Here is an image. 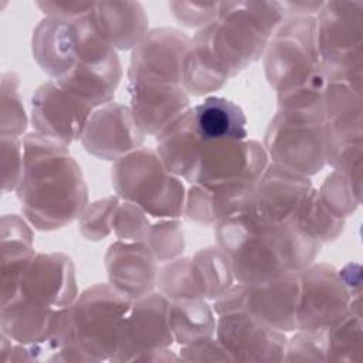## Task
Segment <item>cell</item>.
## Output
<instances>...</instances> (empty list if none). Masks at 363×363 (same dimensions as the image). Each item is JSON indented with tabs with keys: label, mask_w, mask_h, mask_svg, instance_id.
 <instances>
[{
	"label": "cell",
	"mask_w": 363,
	"mask_h": 363,
	"mask_svg": "<svg viewBox=\"0 0 363 363\" xmlns=\"http://www.w3.org/2000/svg\"><path fill=\"white\" fill-rule=\"evenodd\" d=\"M121 204L119 196H108L84 208L78 218L79 234L88 241H101L113 233V217Z\"/></svg>",
	"instance_id": "cell-36"
},
{
	"label": "cell",
	"mask_w": 363,
	"mask_h": 363,
	"mask_svg": "<svg viewBox=\"0 0 363 363\" xmlns=\"http://www.w3.org/2000/svg\"><path fill=\"white\" fill-rule=\"evenodd\" d=\"M271 163L308 177L326 164L323 109L281 111L269 121L262 143Z\"/></svg>",
	"instance_id": "cell-6"
},
{
	"label": "cell",
	"mask_w": 363,
	"mask_h": 363,
	"mask_svg": "<svg viewBox=\"0 0 363 363\" xmlns=\"http://www.w3.org/2000/svg\"><path fill=\"white\" fill-rule=\"evenodd\" d=\"M77 296L75 267L71 257L64 252H35L10 301L20 299L61 309L69 306Z\"/></svg>",
	"instance_id": "cell-14"
},
{
	"label": "cell",
	"mask_w": 363,
	"mask_h": 363,
	"mask_svg": "<svg viewBox=\"0 0 363 363\" xmlns=\"http://www.w3.org/2000/svg\"><path fill=\"white\" fill-rule=\"evenodd\" d=\"M31 52L50 79L60 81L67 77L78 62L72 23L43 18L33 31Z\"/></svg>",
	"instance_id": "cell-22"
},
{
	"label": "cell",
	"mask_w": 363,
	"mask_h": 363,
	"mask_svg": "<svg viewBox=\"0 0 363 363\" xmlns=\"http://www.w3.org/2000/svg\"><path fill=\"white\" fill-rule=\"evenodd\" d=\"M296 330H323L345 315L353 301L337 269L326 262L298 272Z\"/></svg>",
	"instance_id": "cell-12"
},
{
	"label": "cell",
	"mask_w": 363,
	"mask_h": 363,
	"mask_svg": "<svg viewBox=\"0 0 363 363\" xmlns=\"http://www.w3.org/2000/svg\"><path fill=\"white\" fill-rule=\"evenodd\" d=\"M362 299H354L350 302L347 312L325 329L328 362L362 360Z\"/></svg>",
	"instance_id": "cell-29"
},
{
	"label": "cell",
	"mask_w": 363,
	"mask_h": 363,
	"mask_svg": "<svg viewBox=\"0 0 363 363\" xmlns=\"http://www.w3.org/2000/svg\"><path fill=\"white\" fill-rule=\"evenodd\" d=\"M201 145L191 106L156 135V153L164 167L187 183L191 182Z\"/></svg>",
	"instance_id": "cell-26"
},
{
	"label": "cell",
	"mask_w": 363,
	"mask_h": 363,
	"mask_svg": "<svg viewBox=\"0 0 363 363\" xmlns=\"http://www.w3.org/2000/svg\"><path fill=\"white\" fill-rule=\"evenodd\" d=\"M105 269L108 284L133 301L156 288L159 261L147 245L116 240L106 250Z\"/></svg>",
	"instance_id": "cell-19"
},
{
	"label": "cell",
	"mask_w": 363,
	"mask_h": 363,
	"mask_svg": "<svg viewBox=\"0 0 363 363\" xmlns=\"http://www.w3.org/2000/svg\"><path fill=\"white\" fill-rule=\"evenodd\" d=\"M31 224L18 214H3L0 224L1 245V303L10 301L20 278L35 255Z\"/></svg>",
	"instance_id": "cell-23"
},
{
	"label": "cell",
	"mask_w": 363,
	"mask_h": 363,
	"mask_svg": "<svg viewBox=\"0 0 363 363\" xmlns=\"http://www.w3.org/2000/svg\"><path fill=\"white\" fill-rule=\"evenodd\" d=\"M24 169L16 196L26 220L40 231H55L78 220L88 206V186L68 146L37 132L27 133Z\"/></svg>",
	"instance_id": "cell-1"
},
{
	"label": "cell",
	"mask_w": 363,
	"mask_h": 363,
	"mask_svg": "<svg viewBox=\"0 0 363 363\" xmlns=\"http://www.w3.org/2000/svg\"><path fill=\"white\" fill-rule=\"evenodd\" d=\"M170 299L162 292H150L133 299L123 339L112 362H129L135 354L174 343L169 326Z\"/></svg>",
	"instance_id": "cell-18"
},
{
	"label": "cell",
	"mask_w": 363,
	"mask_h": 363,
	"mask_svg": "<svg viewBox=\"0 0 363 363\" xmlns=\"http://www.w3.org/2000/svg\"><path fill=\"white\" fill-rule=\"evenodd\" d=\"M145 245H147L159 264L180 257L184 250V231L179 218L152 217Z\"/></svg>",
	"instance_id": "cell-34"
},
{
	"label": "cell",
	"mask_w": 363,
	"mask_h": 363,
	"mask_svg": "<svg viewBox=\"0 0 363 363\" xmlns=\"http://www.w3.org/2000/svg\"><path fill=\"white\" fill-rule=\"evenodd\" d=\"M129 108L145 135H157L190 108V95L183 85L126 82Z\"/></svg>",
	"instance_id": "cell-20"
},
{
	"label": "cell",
	"mask_w": 363,
	"mask_h": 363,
	"mask_svg": "<svg viewBox=\"0 0 363 363\" xmlns=\"http://www.w3.org/2000/svg\"><path fill=\"white\" fill-rule=\"evenodd\" d=\"M179 356L182 362H233L231 356L216 336L193 345L182 346Z\"/></svg>",
	"instance_id": "cell-40"
},
{
	"label": "cell",
	"mask_w": 363,
	"mask_h": 363,
	"mask_svg": "<svg viewBox=\"0 0 363 363\" xmlns=\"http://www.w3.org/2000/svg\"><path fill=\"white\" fill-rule=\"evenodd\" d=\"M193 40L173 27L149 30L132 50L126 72L128 82L153 85H182L183 61Z\"/></svg>",
	"instance_id": "cell-13"
},
{
	"label": "cell",
	"mask_w": 363,
	"mask_h": 363,
	"mask_svg": "<svg viewBox=\"0 0 363 363\" xmlns=\"http://www.w3.org/2000/svg\"><path fill=\"white\" fill-rule=\"evenodd\" d=\"M345 286L347 288L352 299H362V268L357 262L346 264L342 269H337Z\"/></svg>",
	"instance_id": "cell-43"
},
{
	"label": "cell",
	"mask_w": 363,
	"mask_h": 363,
	"mask_svg": "<svg viewBox=\"0 0 363 363\" xmlns=\"http://www.w3.org/2000/svg\"><path fill=\"white\" fill-rule=\"evenodd\" d=\"M318 47L328 74L363 68V1H323L316 14Z\"/></svg>",
	"instance_id": "cell-10"
},
{
	"label": "cell",
	"mask_w": 363,
	"mask_h": 363,
	"mask_svg": "<svg viewBox=\"0 0 363 363\" xmlns=\"http://www.w3.org/2000/svg\"><path fill=\"white\" fill-rule=\"evenodd\" d=\"M167 319L174 343L180 346L216 336V312L206 299L183 298L170 301Z\"/></svg>",
	"instance_id": "cell-28"
},
{
	"label": "cell",
	"mask_w": 363,
	"mask_h": 363,
	"mask_svg": "<svg viewBox=\"0 0 363 363\" xmlns=\"http://www.w3.org/2000/svg\"><path fill=\"white\" fill-rule=\"evenodd\" d=\"M217 245L227 255L235 282L255 284L299 272L311 265L322 245L289 227L257 231L233 216L214 225Z\"/></svg>",
	"instance_id": "cell-3"
},
{
	"label": "cell",
	"mask_w": 363,
	"mask_h": 363,
	"mask_svg": "<svg viewBox=\"0 0 363 363\" xmlns=\"http://www.w3.org/2000/svg\"><path fill=\"white\" fill-rule=\"evenodd\" d=\"M262 57L267 81L277 92L309 77L323 65L318 47L316 17L285 18Z\"/></svg>",
	"instance_id": "cell-9"
},
{
	"label": "cell",
	"mask_w": 363,
	"mask_h": 363,
	"mask_svg": "<svg viewBox=\"0 0 363 363\" xmlns=\"http://www.w3.org/2000/svg\"><path fill=\"white\" fill-rule=\"evenodd\" d=\"M170 13L186 27H204L214 21L218 16L220 1L216 3H194V1H170Z\"/></svg>",
	"instance_id": "cell-39"
},
{
	"label": "cell",
	"mask_w": 363,
	"mask_h": 363,
	"mask_svg": "<svg viewBox=\"0 0 363 363\" xmlns=\"http://www.w3.org/2000/svg\"><path fill=\"white\" fill-rule=\"evenodd\" d=\"M45 17L72 23L94 10L95 1H35Z\"/></svg>",
	"instance_id": "cell-41"
},
{
	"label": "cell",
	"mask_w": 363,
	"mask_h": 363,
	"mask_svg": "<svg viewBox=\"0 0 363 363\" xmlns=\"http://www.w3.org/2000/svg\"><path fill=\"white\" fill-rule=\"evenodd\" d=\"M92 18L115 50H133L149 33V17L139 1H95Z\"/></svg>",
	"instance_id": "cell-25"
},
{
	"label": "cell",
	"mask_w": 363,
	"mask_h": 363,
	"mask_svg": "<svg viewBox=\"0 0 363 363\" xmlns=\"http://www.w3.org/2000/svg\"><path fill=\"white\" fill-rule=\"evenodd\" d=\"M216 337L233 362L269 363L284 362L286 336L264 325L245 312H230L217 316Z\"/></svg>",
	"instance_id": "cell-16"
},
{
	"label": "cell",
	"mask_w": 363,
	"mask_h": 363,
	"mask_svg": "<svg viewBox=\"0 0 363 363\" xmlns=\"http://www.w3.org/2000/svg\"><path fill=\"white\" fill-rule=\"evenodd\" d=\"M156 286L170 301L200 298L191 272V257H176L162 262L157 269Z\"/></svg>",
	"instance_id": "cell-33"
},
{
	"label": "cell",
	"mask_w": 363,
	"mask_h": 363,
	"mask_svg": "<svg viewBox=\"0 0 363 363\" xmlns=\"http://www.w3.org/2000/svg\"><path fill=\"white\" fill-rule=\"evenodd\" d=\"M191 272L199 296L214 301L234 284L230 261L218 245H208L191 257Z\"/></svg>",
	"instance_id": "cell-30"
},
{
	"label": "cell",
	"mask_w": 363,
	"mask_h": 363,
	"mask_svg": "<svg viewBox=\"0 0 363 363\" xmlns=\"http://www.w3.org/2000/svg\"><path fill=\"white\" fill-rule=\"evenodd\" d=\"M143 140L145 133L138 126L129 105L119 102L94 109L79 139L88 153L112 162L142 147Z\"/></svg>",
	"instance_id": "cell-17"
},
{
	"label": "cell",
	"mask_w": 363,
	"mask_h": 363,
	"mask_svg": "<svg viewBox=\"0 0 363 363\" xmlns=\"http://www.w3.org/2000/svg\"><path fill=\"white\" fill-rule=\"evenodd\" d=\"M20 77L13 71L1 74L0 133L21 138L28 126V116L20 94Z\"/></svg>",
	"instance_id": "cell-32"
},
{
	"label": "cell",
	"mask_w": 363,
	"mask_h": 363,
	"mask_svg": "<svg viewBox=\"0 0 363 363\" xmlns=\"http://www.w3.org/2000/svg\"><path fill=\"white\" fill-rule=\"evenodd\" d=\"M299 295L298 272L255 282L233 284L213 301L216 315L245 312L267 326L284 333L296 330V306Z\"/></svg>",
	"instance_id": "cell-8"
},
{
	"label": "cell",
	"mask_w": 363,
	"mask_h": 363,
	"mask_svg": "<svg viewBox=\"0 0 363 363\" xmlns=\"http://www.w3.org/2000/svg\"><path fill=\"white\" fill-rule=\"evenodd\" d=\"M284 362H328L325 329L295 330V335L286 340Z\"/></svg>",
	"instance_id": "cell-37"
},
{
	"label": "cell",
	"mask_w": 363,
	"mask_h": 363,
	"mask_svg": "<svg viewBox=\"0 0 363 363\" xmlns=\"http://www.w3.org/2000/svg\"><path fill=\"white\" fill-rule=\"evenodd\" d=\"M122 75L121 61L115 52L101 62H78L67 77L55 82L92 109H96L113 102Z\"/></svg>",
	"instance_id": "cell-24"
},
{
	"label": "cell",
	"mask_w": 363,
	"mask_h": 363,
	"mask_svg": "<svg viewBox=\"0 0 363 363\" xmlns=\"http://www.w3.org/2000/svg\"><path fill=\"white\" fill-rule=\"evenodd\" d=\"M0 339H1V342H0V352H1V363H7L9 362V357H10V353H11V347H13V340L7 336V335H4V333H1V336H0Z\"/></svg>",
	"instance_id": "cell-45"
},
{
	"label": "cell",
	"mask_w": 363,
	"mask_h": 363,
	"mask_svg": "<svg viewBox=\"0 0 363 363\" xmlns=\"http://www.w3.org/2000/svg\"><path fill=\"white\" fill-rule=\"evenodd\" d=\"M268 163L262 143L254 139L203 142L190 184L214 189L237 182L255 183Z\"/></svg>",
	"instance_id": "cell-11"
},
{
	"label": "cell",
	"mask_w": 363,
	"mask_h": 363,
	"mask_svg": "<svg viewBox=\"0 0 363 363\" xmlns=\"http://www.w3.org/2000/svg\"><path fill=\"white\" fill-rule=\"evenodd\" d=\"M294 227L320 245H325L340 237L345 228V218L335 214L323 203L318 189L313 187L305 199Z\"/></svg>",
	"instance_id": "cell-31"
},
{
	"label": "cell",
	"mask_w": 363,
	"mask_h": 363,
	"mask_svg": "<svg viewBox=\"0 0 363 363\" xmlns=\"http://www.w3.org/2000/svg\"><path fill=\"white\" fill-rule=\"evenodd\" d=\"M284 17H316L319 10L323 6V1H312V0H291L281 1Z\"/></svg>",
	"instance_id": "cell-42"
},
{
	"label": "cell",
	"mask_w": 363,
	"mask_h": 363,
	"mask_svg": "<svg viewBox=\"0 0 363 363\" xmlns=\"http://www.w3.org/2000/svg\"><path fill=\"white\" fill-rule=\"evenodd\" d=\"M191 109L196 132L203 142L248 139L247 116L238 104L223 96H207Z\"/></svg>",
	"instance_id": "cell-27"
},
{
	"label": "cell",
	"mask_w": 363,
	"mask_h": 363,
	"mask_svg": "<svg viewBox=\"0 0 363 363\" xmlns=\"http://www.w3.org/2000/svg\"><path fill=\"white\" fill-rule=\"evenodd\" d=\"M68 306L55 309L13 299L0 308V329L16 343H35L62 333Z\"/></svg>",
	"instance_id": "cell-21"
},
{
	"label": "cell",
	"mask_w": 363,
	"mask_h": 363,
	"mask_svg": "<svg viewBox=\"0 0 363 363\" xmlns=\"http://www.w3.org/2000/svg\"><path fill=\"white\" fill-rule=\"evenodd\" d=\"M92 112L91 106L50 79L33 94L30 121L34 132L69 146L81 139Z\"/></svg>",
	"instance_id": "cell-15"
},
{
	"label": "cell",
	"mask_w": 363,
	"mask_h": 363,
	"mask_svg": "<svg viewBox=\"0 0 363 363\" xmlns=\"http://www.w3.org/2000/svg\"><path fill=\"white\" fill-rule=\"evenodd\" d=\"M318 193L323 203L345 220L356 211L362 201V186L354 184L347 176L336 170L326 176Z\"/></svg>",
	"instance_id": "cell-35"
},
{
	"label": "cell",
	"mask_w": 363,
	"mask_h": 363,
	"mask_svg": "<svg viewBox=\"0 0 363 363\" xmlns=\"http://www.w3.org/2000/svg\"><path fill=\"white\" fill-rule=\"evenodd\" d=\"M312 189L308 176L277 163H268L254 186L248 204L235 217L257 231H279L294 227Z\"/></svg>",
	"instance_id": "cell-7"
},
{
	"label": "cell",
	"mask_w": 363,
	"mask_h": 363,
	"mask_svg": "<svg viewBox=\"0 0 363 363\" xmlns=\"http://www.w3.org/2000/svg\"><path fill=\"white\" fill-rule=\"evenodd\" d=\"M284 20L281 1H220L217 18L197 30L189 52L225 84L264 55Z\"/></svg>",
	"instance_id": "cell-2"
},
{
	"label": "cell",
	"mask_w": 363,
	"mask_h": 363,
	"mask_svg": "<svg viewBox=\"0 0 363 363\" xmlns=\"http://www.w3.org/2000/svg\"><path fill=\"white\" fill-rule=\"evenodd\" d=\"M132 302L109 284H94L68 306L69 336L86 362H112L123 339Z\"/></svg>",
	"instance_id": "cell-4"
},
{
	"label": "cell",
	"mask_w": 363,
	"mask_h": 363,
	"mask_svg": "<svg viewBox=\"0 0 363 363\" xmlns=\"http://www.w3.org/2000/svg\"><path fill=\"white\" fill-rule=\"evenodd\" d=\"M111 179L119 199L152 217L180 218L184 214V184L164 167L153 149L142 146L115 160Z\"/></svg>",
	"instance_id": "cell-5"
},
{
	"label": "cell",
	"mask_w": 363,
	"mask_h": 363,
	"mask_svg": "<svg viewBox=\"0 0 363 363\" xmlns=\"http://www.w3.org/2000/svg\"><path fill=\"white\" fill-rule=\"evenodd\" d=\"M1 191L9 193L17 189L24 169V143L23 138L1 135Z\"/></svg>",
	"instance_id": "cell-38"
},
{
	"label": "cell",
	"mask_w": 363,
	"mask_h": 363,
	"mask_svg": "<svg viewBox=\"0 0 363 363\" xmlns=\"http://www.w3.org/2000/svg\"><path fill=\"white\" fill-rule=\"evenodd\" d=\"M129 362H182L179 353L173 352L170 347L164 349H153V350H146L135 354Z\"/></svg>",
	"instance_id": "cell-44"
}]
</instances>
